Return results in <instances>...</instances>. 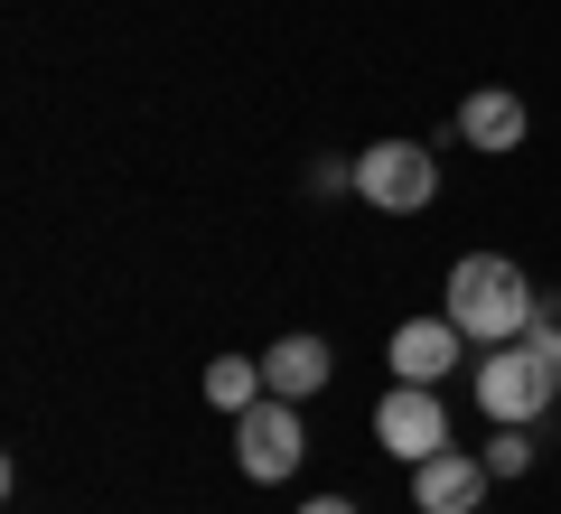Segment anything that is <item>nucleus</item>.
<instances>
[{"label": "nucleus", "instance_id": "f257e3e1", "mask_svg": "<svg viewBox=\"0 0 561 514\" xmlns=\"http://www.w3.org/2000/svg\"><path fill=\"white\" fill-rule=\"evenodd\" d=\"M534 299H542V290H534V281H524L505 253H468L459 272H449V318H459L478 346L524 336V328H534Z\"/></svg>", "mask_w": 561, "mask_h": 514}, {"label": "nucleus", "instance_id": "f03ea898", "mask_svg": "<svg viewBox=\"0 0 561 514\" xmlns=\"http://www.w3.org/2000/svg\"><path fill=\"white\" fill-rule=\"evenodd\" d=\"M478 402H486V421H534L542 402H561V375H552V356H542L534 336H505L478 365Z\"/></svg>", "mask_w": 561, "mask_h": 514}, {"label": "nucleus", "instance_id": "7ed1b4c3", "mask_svg": "<svg viewBox=\"0 0 561 514\" xmlns=\"http://www.w3.org/2000/svg\"><path fill=\"white\" fill-rule=\"evenodd\" d=\"M356 197L383 206V216H421L440 197V159L421 140H375V150H356Z\"/></svg>", "mask_w": 561, "mask_h": 514}, {"label": "nucleus", "instance_id": "20e7f679", "mask_svg": "<svg viewBox=\"0 0 561 514\" xmlns=\"http://www.w3.org/2000/svg\"><path fill=\"white\" fill-rule=\"evenodd\" d=\"M300 458H309V439H300V402L262 393L253 412H234V468L253 477V487H280Z\"/></svg>", "mask_w": 561, "mask_h": 514}, {"label": "nucleus", "instance_id": "39448f33", "mask_svg": "<svg viewBox=\"0 0 561 514\" xmlns=\"http://www.w3.org/2000/svg\"><path fill=\"white\" fill-rule=\"evenodd\" d=\"M375 439L402 458V468L440 458V449H449V402H440V384H393V393L375 402Z\"/></svg>", "mask_w": 561, "mask_h": 514}, {"label": "nucleus", "instance_id": "423d86ee", "mask_svg": "<svg viewBox=\"0 0 561 514\" xmlns=\"http://www.w3.org/2000/svg\"><path fill=\"white\" fill-rule=\"evenodd\" d=\"M486 477H496V468H486V449L478 458L440 449V458H421V468H412V505L421 514H478L486 505Z\"/></svg>", "mask_w": 561, "mask_h": 514}, {"label": "nucleus", "instance_id": "0eeeda50", "mask_svg": "<svg viewBox=\"0 0 561 514\" xmlns=\"http://www.w3.org/2000/svg\"><path fill=\"white\" fill-rule=\"evenodd\" d=\"M459 346H468V328L459 318H402L393 328V384H440L449 365H459Z\"/></svg>", "mask_w": 561, "mask_h": 514}, {"label": "nucleus", "instance_id": "6e6552de", "mask_svg": "<svg viewBox=\"0 0 561 514\" xmlns=\"http://www.w3.org/2000/svg\"><path fill=\"white\" fill-rule=\"evenodd\" d=\"M328 375H337V346H328V336H309V328H300V336H280L272 356H262V384H272L280 402H309Z\"/></svg>", "mask_w": 561, "mask_h": 514}, {"label": "nucleus", "instance_id": "1a4fd4ad", "mask_svg": "<svg viewBox=\"0 0 561 514\" xmlns=\"http://www.w3.org/2000/svg\"><path fill=\"white\" fill-rule=\"evenodd\" d=\"M459 132H468V150H524V103L505 94V84H486V94H468L459 103Z\"/></svg>", "mask_w": 561, "mask_h": 514}, {"label": "nucleus", "instance_id": "9d476101", "mask_svg": "<svg viewBox=\"0 0 561 514\" xmlns=\"http://www.w3.org/2000/svg\"><path fill=\"white\" fill-rule=\"evenodd\" d=\"M262 393H272V384H262L253 356H216V365H206V402H216V412H253Z\"/></svg>", "mask_w": 561, "mask_h": 514}, {"label": "nucleus", "instance_id": "9b49d317", "mask_svg": "<svg viewBox=\"0 0 561 514\" xmlns=\"http://www.w3.org/2000/svg\"><path fill=\"white\" fill-rule=\"evenodd\" d=\"M486 468H496V477H524V468H534V421H496V439H486Z\"/></svg>", "mask_w": 561, "mask_h": 514}, {"label": "nucleus", "instance_id": "f8f14e48", "mask_svg": "<svg viewBox=\"0 0 561 514\" xmlns=\"http://www.w3.org/2000/svg\"><path fill=\"white\" fill-rule=\"evenodd\" d=\"M524 336H534L542 356H561V290H542V299H534V328H524Z\"/></svg>", "mask_w": 561, "mask_h": 514}, {"label": "nucleus", "instance_id": "ddd939ff", "mask_svg": "<svg viewBox=\"0 0 561 514\" xmlns=\"http://www.w3.org/2000/svg\"><path fill=\"white\" fill-rule=\"evenodd\" d=\"M300 514H356V505H346V495H319V505H300Z\"/></svg>", "mask_w": 561, "mask_h": 514}, {"label": "nucleus", "instance_id": "4468645a", "mask_svg": "<svg viewBox=\"0 0 561 514\" xmlns=\"http://www.w3.org/2000/svg\"><path fill=\"white\" fill-rule=\"evenodd\" d=\"M552 375H561V356H552Z\"/></svg>", "mask_w": 561, "mask_h": 514}, {"label": "nucleus", "instance_id": "2eb2a0df", "mask_svg": "<svg viewBox=\"0 0 561 514\" xmlns=\"http://www.w3.org/2000/svg\"><path fill=\"white\" fill-rule=\"evenodd\" d=\"M478 514H486V505H478Z\"/></svg>", "mask_w": 561, "mask_h": 514}]
</instances>
